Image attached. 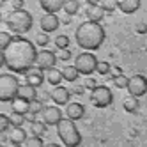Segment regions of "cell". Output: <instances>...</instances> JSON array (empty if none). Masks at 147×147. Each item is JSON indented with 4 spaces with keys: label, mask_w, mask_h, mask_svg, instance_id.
<instances>
[{
    "label": "cell",
    "mask_w": 147,
    "mask_h": 147,
    "mask_svg": "<svg viewBox=\"0 0 147 147\" xmlns=\"http://www.w3.org/2000/svg\"><path fill=\"white\" fill-rule=\"evenodd\" d=\"M43 121L46 122V126H57L59 121L62 119V112L57 105H51V107H45L43 108Z\"/></svg>",
    "instance_id": "obj_11"
},
{
    "label": "cell",
    "mask_w": 147,
    "mask_h": 147,
    "mask_svg": "<svg viewBox=\"0 0 147 147\" xmlns=\"http://www.w3.org/2000/svg\"><path fill=\"white\" fill-rule=\"evenodd\" d=\"M83 87H85V89H89V90H94V89L98 87V82L94 80V78H87L85 82H83Z\"/></svg>",
    "instance_id": "obj_37"
},
{
    "label": "cell",
    "mask_w": 147,
    "mask_h": 147,
    "mask_svg": "<svg viewBox=\"0 0 147 147\" xmlns=\"http://www.w3.org/2000/svg\"><path fill=\"white\" fill-rule=\"evenodd\" d=\"M0 23H2V14H0Z\"/></svg>",
    "instance_id": "obj_49"
},
{
    "label": "cell",
    "mask_w": 147,
    "mask_h": 147,
    "mask_svg": "<svg viewBox=\"0 0 147 147\" xmlns=\"http://www.w3.org/2000/svg\"><path fill=\"white\" fill-rule=\"evenodd\" d=\"M39 25H41V30H43V32L50 34V32H55V30L59 28L60 20H59V16H57V14H48V13H46L43 18H41Z\"/></svg>",
    "instance_id": "obj_13"
},
{
    "label": "cell",
    "mask_w": 147,
    "mask_h": 147,
    "mask_svg": "<svg viewBox=\"0 0 147 147\" xmlns=\"http://www.w3.org/2000/svg\"><path fill=\"white\" fill-rule=\"evenodd\" d=\"M43 82H45V75H43V69H39L37 66L34 67H30L27 73H25V83H28V85H32V87H41L43 85Z\"/></svg>",
    "instance_id": "obj_12"
},
{
    "label": "cell",
    "mask_w": 147,
    "mask_h": 147,
    "mask_svg": "<svg viewBox=\"0 0 147 147\" xmlns=\"http://www.w3.org/2000/svg\"><path fill=\"white\" fill-rule=\"evenodd\" d=\"M5 25H7L9 30H11V34L23 36V34H27V32L32 30L34 18H32V14H30L28 11H25V9H13V11L7 14Z\"/></svg>",
    "instance_id": "obj_3"
},
{
    "label": "cell",
    "mask_w": 147,
    "mask_h": 147,
    "mask_svg": "<svg viewBox=\"0 0 147 147\" xmlns=\"http://www.w3.org/2000/svg\"><path fill=\"white\" fill-rule=\"evenodd\" d=\"M105 37H107L105 28L98 22H83L75 32L76 45L85 51L99 50L105 43Z\"/></svg>",
    "instance_id": "obj_2"
},
{
    "label": "cell",
    "mask_w": 147,
    "mask_h": 147,
    "mask_svg": "<svg viewBox=\"0 0 147 147\" xmlns=\"http://www.w3.org/2000/svg\"><path fill=\"white\" fill-rule=\"evenodd\" d=\"M122 108L128 112V113H135L136 110L140 108V101H138V98H135V96H131V94H129L128 98H124Z\"/></svg>",
    "instance_id": "obj_21"
},
{
    "label": "cell",
    "mask_w": 147,
    "mask_h": 147,
    "mask_svg": "<svg viewBox=\"0 0 147 147\" xmlns=\"http://www.w3.org/2000/svg\"><path fill=\"white\" fill-rule=\"evenodd\" d=\"M45 147H60L59 144H55V142H50V144H46Z\"/></svg>",
    "instance_id": "obj_46"
},
{
    "label": "cell",
    "mask_w": 147,
    "mask_h": 147,
    "mask_svg": "<svg viewBox=\"0 0 147 147\" xmlns=\"http://www.w3.org/2000/svg\"><path fill=\"white\" fill-rule=\"evenodd\" d=\"M66 115L71 121H80V119H83V115H85V107H83L82 103H67Z\"/></svg>",
    "instance_id": "obj_14"
},
{
    "label": "cell",
    "mask_w": 147,
    "mask_h": 147,
    "mask_svg": "<svg viewBox=\"0 0 147 147\" xmlns=\"http://www.w3.org/2000/svg\"><path fill=\"white\" fill-rule=\"evenodd\" d=\"M73 92H75V94H83V92H85V87H83V85H76L75 89H73Z\"/></svg>",
    "instance_id": "obj_41"
},
{
    "label": "cell",
    "mask_w": 147,
    "mask_h": 147,
    "mask_svg": "<svg viewBox=\"0 0 147 147\" xmlns=\"http://www.w3.org/2000/svg\"><path fill=\"white\" fill-rule=\"evenodd\" d=\"M16 98L20 99H23V101H34L37 98V89L32 87V85H28V83H25V85H20L18 87V92H16Z\"/></svg>",
    "instance_id": "obj_15"
},
{
    "label": "cell",
    "mask_w": 147,
    "mask_h": 147,
    "mask_svg": "<svg viewBox=\"0 0 147 147\" xmlns=\"http://www.w3.org/2000/svg\"><path fill=\"white\" fill-rule=\"evenodd\" d=\"M13 147H22V145H16V144H13Z\"/></svg>",
    "instance_id": "obj_48"
},
{
    "label": "cell",
    "mask_w": 147,
    "mask_h": 147,
    "mask_svg": "<svg viewBox=\"0 0 147 147\" xmlns=\"http://www.w3.org/2000/svg\"><path fill=\"white\" fill-rule=\"evenodd\" d=\"M64 2L66 0H39V5L48 14H57L64 5Z\"/></svg>",
    "instance_id": "obj_16"
},
{
    "label": "cell",
    "mask_w": 147,
    "mask_h": 147,
    "mask_svg": "<svg viewBox=\"0 0 147 147\" xmlns=\"http://www.w3.org/2000/svg\"><path fill=\"white\" fill-rule=\"evenodd\" d=\"M9 128H11V122H9V117L4 113H0V133H5Z\"/></svg>",
    "instance_id": "obj_36"
},
{
    "label": "cell",
    "mask_w": 147,
    "mask_h": 147,
    "mask_svg": "<svg viewBox=\"0 0 147 147\" xmlns=\"http://www.w3.org/2000/svg\"><path fill=\"white\" fill-rule=\"evenodd\" d=\"M2 66H5V60H4V51L0 50V67Z\"/></svg>",
    "instance_id": "obj_45"
},
{
    "label": "cell",
    "mask_w": 147,
    "mask_h": 147,
    "mask_svg": "<svg viewBox=\"0 0 147 147\" xmlns=\"http://www.w3.org/2000/svg\"><path fill=\"white\" fill-rule=\"evenodd\" d=\"M140 4L142 0H117V9H121L124 14H133L140 9Z\"/></svg>",
    "instance_id": "obj_17"
},
{
    "label": "cell",
    "mask_w": 147,
    "mask_h": 147,
    "mask_svg": "<svg viewBox=\"0 0 147 147\" xmlns=\"http://www.w3.org/2000/svg\"><path fill=\"white\" fill-rule=\"evenodd\" d=\"M25 140H27V131L23 128H13L11 135H9V142L16 145H23Z\"/></svg>",
    "instance_id": "obj_19"
},
{
    "label": "cell",
    "mask_w": 147,
    "mask_h": 147,
    "mask_svg": "<svg viewBox=\"0 0 147 147\" xmlns=\"http://www.w3.org/2000/svg\"><path fill=\"white\" fill-rule=\"evenodd\" d=\"M13 39V34L11 32H0V50H4Z\"/></svg>",
    "instance_id": "obj_35"
},
{
    "label": "cell",
    "mask_w": 147,
    "mask_h": 147,
    "mask_svg": "<svg viewBox=\"0 0 147 147\" xmlns=\"http://www.w3.org/2000/svg\"><path fill=\"white\" fill-rule=\"evenodd\" d=\"M136 32H138V34H145L147 32V25L145 23H138V25H136Z\"/></svg>",
    "instance_id": "obj_39"
},
{
    "label": "cell",
    "mask_w": 147,
    "mask_h": 147,
    "mask_svg": "<svg viewBox=\"0 0 147 147\" xmlns=\"http://www.w3.org/2000/svg\"><path fill=\"white\" fill-rule=\"evenodd\" d=\"M41 101H43V103H45V101H51V99H50V94H48V92H43V94H41Z\"/></svg>",
    "instance_id": "obj_43"
},
{
    "label": "cell",
    "mask_w": 147,
    "mask_h": 147,
    "mask_svg": "<svg viewBox=\"0 0 147 147\" xmlns=\"http://www.w3.org/2000/svg\"><path fill=\"white\" fill-rule=\"evenodd\" d=\"M25 0H13V9H23Z\"/></svg>",
    "instance_id": "obj_38"
},
{
    "label": "cell",
    "mask_w": 147,
    "mask_h": 147,
    "mask_svg": "<svg viewBox=\"0 0 147 147\" xmlns=\"http://www.w3.org/2000/svg\"><path fill=\"white\" fill-rule=\"evenodd\" d=\"M34 121H36V113H30V112H28V113H25V122H28V124H30V122H34Z\"/></svg>",
    "instance_id": "obj_40"
},
{
    "label": "cell",
    "mask_w": 147,
    "mask_h": 147,
    "mask_svg": "<svg viewBox=\"0 0 147 147\" xmlns=\"http://www.w3.org/2000/svg\"><path fill=\"white\" fill-rule=\"evenodd\" d=\"M55 57H57V60H69L71 57H73V53H71V50L69 48H64V50H57L55 51Z\"/></svg>",
    "instance_id": "obj_34"
},
{
    "label": "cell",
    "mask_w": 147,
    "mask_h": 147,
    "mask_svg": "<svg viewBox=\"0 0 147 147\" xmlns=\"http://www.w3.org/2000/svg\"><path fill=\"white\" fill-rule=\"evenodd\" d=\"M9 122H11V128H22L23 122H25V115L22 113H11V117H9Z\"/></svg>",
    "instance_id": "obj_26"
},
{
    "label": "cell",
    "mask_w": 147,
    "mask_h": 147,
    "mask_svg": "<svg viewBox=\"0 0 147 147\" xmlns=\"http://www.w3.org/2000/svg\"><path fill=\"white\" fill-rule=\"evenodd\" d=\"M90 103L96 108H107L113 103V94L110 87L107 85H98L94 90H90Z\"/></svg>",
    "instance_id": "obj_7"
},
{
    "label": "cell",
    "mask_w": 147,
    "mask_h": 147,
    "mask_svg": "<svg viewBox=\"0 0 147 147\" xmlns=\"http://www.w3.org/2000/svg\"><path fill=\"white\" fill-rule=\"evenodd\" d=\"M85 16L89 18V22H98V23H101V20L105 18V9L99 4H96V5H87Z\"/></svg>",
    "instance_id": "obj_18"
},
{
    "label": "cell",
    "mask_w": 147,
    "mask_h": 147,
    "mask_svg": "<svg viewBox=\"0 0 147 147\" xmlns=\"http://www.w3.org/2000/svg\"><path fill=\"white\" fill-rule=\"evenodd\" d=\"M57 135H59V138L60 142L64 144L66 147H78L82 144V135L76 128V124L75 121H71V119H64L62 117L57 124Z\"/></svg>",
    "instance_id": "obj_4"
},
{
    "label": "cell",
    "mask_w": 147,
    "mask_h": 147,
    "mask_svg": "<svg viewBox=\"0 0 147 147\" xmlns=\"http://www.w3.org/2000/svg\"><path fill=\"white\" fill-rule=\"evenodd\" d=\"M4 5V0H0V7H2Z\"/></svg>",
    "instance_id": "obj_47"
},
{
    "label": "cell",
    "mask_w": 147,
    "mask_h": 147,
    "mask_svg": "<svg viewBox=\"0 0 147 147\" xmlns=\"http://www.w3.org/2000/svg\"><path fill=\"white\" fill-rule=\"evenodd\" d=\"M28 101H23V99H20V98H14L13 101H11V108H13V112L14 113H22V115H25V113H28Z\"/></svg>",
    "instance_id": "obj_22"
},
{
    "label": "cell",
    "mask_w": 147,
    "mask_h": 147,
    "mask_svg": "<svg viewBox=\"0 0 147 147\" xmlns=\"http://www.w3.org/2000/svg\"><path fill=\"white\" fill-rule=\"evenodd\" d=\"M110 71H112V75H113V76L122 75V69H121V67H113V69H110Z\"/></svg>",
    "instance_id": "obj_42"
},
{
    "label": "cell",
    "mask_w": 147,
    "mask_h": 147,
    "mask_svg": "<svg viewBox=\"0 0 147 147\" xmlns=\"http://www.w3.org/2000/svg\"><path fill=\"white\" fill-rule=\"evenodd\" d=\"M99 5L105 9V13H113L117 9V0H101Z\"/></svg>",
    "instance_id": "obj_30"
},
{
    "label": "cell",
    "mask_w": 147,
    "mask_h": 147,
    "mask_svg": "<svg viewBox=\"0 0 147 147\" xmlns=\"http://www.w3.org/2000/svg\"><path fill=\"white\" fill-rule=\"evenodd\" d=\"M18 87H20V82L13 73H4V75H0V101L2 103L13 101L16 98Z\"/></svg>",
    "instance_id": "obj_5"
},
{
    "label": "cell",
    "mask_w": 147,
    "mask_h": 147,
    "mask_svg": "<svg viewBox=\"0 0 147 147\" xmlns=\"http://www.w3.org/2000/svg\"><path fill=\"white\" fill-rule=\"evenodd\" d=\"M112 69V66L108 64V62H105V60H98V66H96V73H99V75H108Z\"/></svg>",
    "instance_id": "obj_31"
},
{
    "label": "cell",
    "mask_w": 147,
    "mask_h": 147,
    "mask_svg": "<svg viewBox=\"0 0 147 147\" xmlns=\"http://www.w3.org/2000/svg\"><path fill=\"white\" fill-rule=\"evenodd\" d=\"M129 90L131 96L135 98H142L147 94V78L144 75H135L128 80V87H126Z\"/></svg>",
    "instance_id": "obj_8"
},
{
    "label": "cell",
    "mask_w": 147,
    "mask_h": 147,
    "mask_svg": "<svg viewBox=\"0 0 147 147\" xmlns=\"http://www.w3.org/2000/svg\"><path fill=\"white\" fill-rule=\"evenodd\" d=\"M25 147H45V144L41 136H30L25 140Z\"/></svg>",
    "instance_id": "obj_32"
},
{
    "label": "cell",
    "mask_w": 147,
    "mask_h": 147,
    "mask_svg": "<svg viewBox=\"0 0 147 147\" xmlns=\"http://www.w3.org/2000/svg\"><path fill=\"white\" fill-rule=\"evenodd\" d=\"M46 122L45 121H34V122H30V131H32V136H43L46 135Z\"/></svg>",
    "instance_id": "obj_23"
},
{
    "label": "cell",
    "mask_w": 147,
    "mask_h": 147,
    "mask_svg": "<svg viewBox=\"0 0 147 147\" xmlns=\"http://www.w3.org/2000/svg\"><path fill=\"white\" fill-rule=\"evenodd\" d=\"M69 43H71V39L67 36H57L55 41H53V45L57 46V50H64V48H69Z\"/></svg>",
    "instance_id": "obj_27"
},
{
    "label": "cell",
    "mask_w": 147,
    "mask_h": 147,
    "mask_svg": "<svg viewBox=\"0 0 147 147\" xmlns=\"http://www.w3.org/2000/svg\"><path fill=\"white\" fill-rule=\"evenodd\" d=\"M2 51H4L5 67L9 71H13L14 75H25L36 64V59H37V50L34 43H30L28 39L22 36H13L11 43Z\"/></svg>",
    "instance_id": "obj_1"
},
{
    "label": "cell",
    "mask_w": 147,
    "mask_h": 147,
    "mask_svg": "<svg viewBox=\"0 0 147 147\" xmlns=\"http://www.w3.org/2000/svg\"><path fill=\"white\" fill-rule=\"evenodd\" d=\"M96 66H98V59L92 51H82L80 55L75 57V67L80 75L90 76L92 73H96Z\"/></svg>",
    "instance_id": "obj_6"
},
{
    "label": "cell",
    "mask_w": 147,
    "mask_h": 147,
    "mask_svg": "<svg viewBox=\"0 0 147 147\" xmlns=\"http://www.w3.org/2000/svg\"><path fill=\"white\" fill-rule=\"evenodd\" d=\"M0 147H5V145H0Z\"/></svg>",
    "instance_id": "obj_50"
},
{
    "label": "cell",
    "mask_w": 147,
    "mask_h": 147,
    "mask_svg": "<svg viewBox=\"0 0 147 147\" xmlns=\"http://www.w3.org/2000/svg\"><path fill=\"white\" fill-rule=\"evenodd\" d=\"M36 45H37V46H41V48L48 46V45H50V37H48V34H46V32L37 34V36H36Z\"/></svg>",
    "instance_id": "obj_33"
},
{
    "label": "cell",
    "mask_w": 147,
    "mask_h": 147,
    "mask_svg": "<svg viewBox=\"0 0 147 147\" xmlns=\"http://www.w3.org/2000/svg\"><path fill=\"white\" fill-rule=\"evenodd\" d=\"M55 62H57V57H55V51H50V50H41L37 51V59H36V66L39 69H50V67H53L55 66Z\"/></svg>",
    "instance_id": "obj_9"
},
{
    "label": "cell",
    "mask_w": 147,
    "mask_h": 147,
    "mask_svg": "<svg viewBox=\"0 0 147 147\" xmlns=\"http://www.w3.org/2000/svg\"><path fill=\"white\" fill-rule=\"evenodd\" d=\"M50 99L53 101L57 107H62V105H67L69 99H71V92L67 87H62V85H57L53 87V90L50 92Z\"/></svg>",
    "instance_id": "obj_10"
},
{
    "label": "cell",
    "mask_w": 147,
    "mask_h": 147,
    "mask_svg": "<svg viewBox=\"0 0 147 147\" xmlns=\"http://www.w3.org/2000/svg\"><path fill=\"white\" fill-rule=\"evenodd\" d=\"M101 0H85V4L87 5H96V4H99Z\"/></svg>",
    "instance_id": "obj_44"
},
{
    "label": "cell",
    "mask_w": 147,
    "mask_h": 147,
    "mask_svg": "<svg viewBox=\"0 0 147 147\" xmlns=\"http://www.w3.org/2000/svg\"><path fill=\"white\" fill-rule=\"evenodd\" d=\"M45 78L50 82V85H53V87L60 85V82L64 80V78H62L60 69H57L55 66H53V67H50V69H46V76H45Z\"/></svg>",
    "instance_id": "obj_20"
},
{
    "label": "cell",
    "mask_w": 147,
    "mask_h": 147,
    "mask_svg": "<svg viewBox=\"0 0 147 147\" xmlns=\"http://www.w3.org/2000/svg\"><path fill=\"white\" fill-rule=\"evenodd\" d=\"M4 2H7V0H4Z\"/></svg>",
    "instance_id": "obj_51"
},
{
    "label": "cell",
    "mask_w": 147,
    "mask_h": 147,
    "mask_svg": "<svg viewBox=\"0 0 147 147\" xmlns=\"http://www.w3.org/2000/svg\"><path fill=\"white\" fill-rule=\"evenodd\" d=\"M62 9H64V13H66L67 16L73 18V16L80 11V2H78V0H66L64 5H62Z\"/></svg>",
    "instance_id": "obj_25"
},
{
    "label": "cell",
    "mask_w": 147,
    "mask_h": 147,
    "mask_svg": "<svg viewBox=\"0 0 147 147\" xmlns=\"http://www.w3.org/2000/svg\"><path fill=\"white\" fill-rule=\"evenodd\" d=\"M43 108H45V103L43 101H41V99H34V101H30V105H28V112L30 113H41V112H43Z\"/></svg>",
    "instance_id": "obj_28"
},
{
    "label": "cell",
    "mask_w": 147,
    "mask_h": 147,
    "mask_svg": "<svg viewBox=\"0 0 147 147\" xmlns=\"http://www.w3.org/2000/svg\"><path fill=\"white\" fill-rule=\"evenodd\" d=\"M60 73H62V78H64L66 82H76L78 80V76H80V73L76 71V67L75 66H66L64 69H60Z\"/></svg>",
    "instance_id": "obj_24"
},
{
    "label": "cell",
    "mask_w": 147,
    "mask_h": 147,
    "mask_svg": "<svg viewBox=\"0 0 147 147\" xmlns=\"http://www.w3.org/2000/svg\"><path fill=\"white\" fill-rule=\"evenodd\" d=\"M128 76H124V75H117V76H112V83L117 89H126L128 87Z\"/></svg>",
    "instance_id": "obj_29"
}]
</instances>
